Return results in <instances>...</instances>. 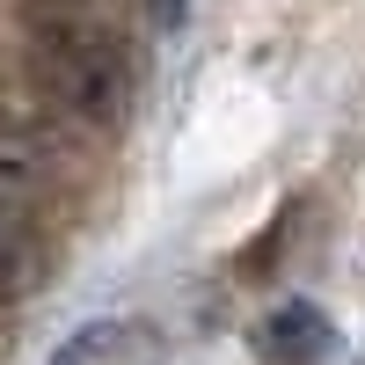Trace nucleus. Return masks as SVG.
<instances>
[{
    "instance_id": "1",
    "label": "nucleus",
    "mask_w": 365,
    "mask_h": 365,
    "mask_svg": "<svg viewBox=\"0 0 365 365\" xmlns=\"http://www.w3.org/2000/svg\"><path fill=\"white\" fill-rule=\"evenodd\" d=\"M37 81L44 96L81 117V125H117L132 103V58L125 44L103 29V15H66V22H37Z\"/></svg>"
},
{
    "instance_id": "2",
    "label": "nucleus",
    "mask_w": 365,
    "mask_h": 365,
    "mask_svg": "<svg viewBox=\"0 0 365 365\" xmlns=\"http://www.w3.org/2000/svg\"><path fill=\"white\" fill-rule=\"evenodd\" d=\"M256 358L263 365H329L336 358V329L314 299H285L256 322Z\"/></svg>"
},
{
    "instance_id": "3",
    "label": "nucleus",
    "mask_w": 365,
    "mask_h": 365,
    "mask_svg": "<svg viewBox=\"0 0 365 365\" xmlns=\"http://www.w3.org/2000/svg\"><path fill=\"white\" fill-rule=\"evenodd\" d=\"M44 190H51V154H44V139H29V132H0V220L37 227Z\"/></svg>"
},
{
    "instance_id": "4",
    "label": "nucleus",
    "mask_w": 365,
    "mask_h": 365,
    "mask_svg": "<svg viewBox=\"0 0 365 365\" xmlns=\"http://www.w3.org/2000/svg\"><path fill=\"white\" fill-rule=\"evenodd\" d=\"M154 358H161V344L139 322H88L51 351V365H154Z\"/></svg>"
},
{
    "instance_id": "5",
    "label": "nucleus",
    "mask_w": 365,
    "mask_h": 365,
    "mask_svg": "<svg viewBox=\"0 0 365 365\" xmlns=\"http://www.w3.org/2000/svg\"><path fill=\"white\" fill-rule=\"evenodd\" d=\"M37 270H44V256H37V227L0 220V307H8L15 292L37 285Z\"/></svg>"
},
{
    "instance_id": "6",
    "label": "nucleus",
    "mask_w": 365,
    "mask_h": 365,
    "mask_svg": "<svg viewBox=\"0 0 365 365\" xmlns=\"http://www.w3.org/2000/svg\"><path fill=\"white\" fill-rule=\"evenodd\" d=\"M37 22H66V15H103V0H29Z\"/></svg>"
},
{
    "instance_id": "7",
    "label": "nucleus",
    "mask_w": 365,
    "mask_h": 365,
    "mask_svg": "<svg viewBox=\"0 0 365 365\" xmlns=\"http://www.w3.org/2000/svg\"><path fill=\"white\" fill-rule=\"evenodd\" d=\"M146 15H154L161 29H182V15H190V0H146Z\"/></svg>"
}]
</instances>
